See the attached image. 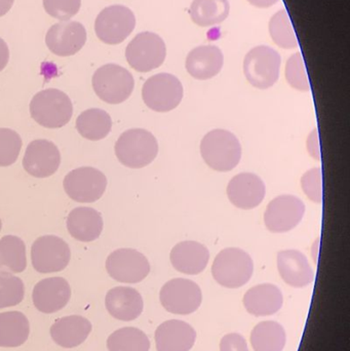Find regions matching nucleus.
Listing matches in <instances>:
<instances>
[{
  "instance_id": "nucleus-1",
  "label": "nucleus",
  "mask_w": 350,
  "mask_h": 351,
  "mask_svg": "<svg viewBox=\"0 0 350 351\" xmlns=\"http://www.w3.org/2000/svg\"><path fill=\"white\" fill-rule=\"evenodd\" d=\"M201 154L205 164L217 172H230L242 158V145L226 130H214L203 137Z\"/></svg>"
},
{
  "instance_id": "nucleus-2",
  "label": "nucleus",
  "mask_w": 350,
  "mask_h": 351,
  "mask_svg": "<svg viewBox=\"0 0 350 351\" xmlns=\"http://www.w3.org/2000/svg\"><path fill=\"white\" fill-rule=\"evenodd\" d=\"M30 114L41 127L60 129L69 123L73 106L67 94L57 88H47L33 97Z\"/></svg>"
},
{
  "instance_id": "nucleus-3",
  "label": "nucleus",
  "mask_w": 350,
  "mask_h": 351,
  "mask_svg": "<svg viewBox=\"0 0 350 351\" xmlns=\"http://www.w3.org/2000/svg\"><path fill=\"white\" fill-rule=\"evenodd\" d=\"M158 143L150 132L132 129L121 134L115 143V154L121 164L131 169H141L155 160Z\"/></svg>"
},
{
  "instance_id": "nucleus-4",
  "label": "nucleus",
  "mask_w": 350,
  "mask_h": 351,
  "mask_svg": "<svg viewBox=\"0 0 350 351\" xmlns=\"http://www.w3.org/2000/svg\"><path fill=\"white\" fill-rule=\"evenodd\" d=\"M253 272L252 258L238 247H229L220 252L212 266V274L216 282L228 289L245 286L252 278Z\"/></svg>"
},
{
  "instance_id": "nucleus-5",
  "label": "nucleus",
  "mask_w": 350,
  "mask_h": 351,
  "mask_svg": "<svg viewBox=\"0 0 350 351\" xmlns=\"http://www.w3.org/2000/svg\"><path fill=\"white\" fill-rule=\"evenodd\" d=\"M92 88L97 96L104 102L121 104L131 97L135 80L125 68L116 64H107L95 72Z\"/></svg>"
},
{
  "instance_id": "nucleus-6",
  "label": "nucleus",
  "mask_w": 350,
  "mask_h": 351,
  "mask_svg": "<svg viewBox=\"0 0 350 351\" xmlns=\"http://www.w3.org/2000/svg\"><path fill=\"white\" fill-rule=\"evenodd\" d=\"M281 64V55L275 49L259 45L251 49L245 58V76L254 88L267 90L279 80Z\"/></svg>"
},
{
  "instance_id": "nucleus-7",
  "label": "nucleus",
  "mask_w": 350,
  "mask_h": 351,
  "mask_svg": "<svg viewBox=\"0 0 350 351\" xmlns=\"http://www.w3.org/2000/svg\"><path fill=\"white\" fill-rule=\"evenodd\" d=\"M184 95L182 84L175 75L160 73L146 80L142 98L148 108L156 112H168L179 106Z\"/></svg>"
},
{
  "instance_id": "nucleus-8",
  "label": "nucleus",
  "mask_w": 350,
  "mask_h": 351,
  "mask_svg": "<svg viewBox=\"0 0 350 351\" xmlns=\"http://www.w3.org/2000/svg\"><path fill=\"white\" fill-rule=\"evenodd\" d=\"M166 47L164 39L153 32L136 35L127 45L125 58L127 63L138 72H150L164 64Z\"/></svg>"
},
{
  "instance_id": "nucleus-9",
  "label": "nucleus",
  "mask_w": 350,
  "mask_h": 351,
  "mask_svg": "<svg viewBox=\"0 0 350 351\" xmlns=\"http://www.w3.org/2000/svg\"><path fill=\"white\" fill-rule=\"evenodd\" d=\"M136 27L134 12L125 5H111L97 16L95 31L97 37L107 45H119L133 32Z\"/></svg>"
},
{
  "instance_id": "nucleus-10",
  "label": "nucleus",
  "mask_w": 350,
  "mask_h": 351,
  "mask_svg": "<svg viewBox=\"0 0 350 351\" xmlns=\"http://www.w3.org/2000/svg\"><path fill=\"white\" fill-rule=\"evenodd\" d=\"M160 300L168 313L187 315L199 308L203 294L197 282L186 278H174L162 287Z\"/></svg>"
},
{
  "instance_id": "nucleus-11",
  "label": "nucleus",
  "mask_w": 350,
  "mask_h": 351,
  "mask_svg": "<svg viewBox=\"0 0 350 351\" xmlns=\"http://www.w3.org/2000/svg\"><path fill=\"white\" fill-rule=\"evenodd\" d=\"M70 258L69 245L55 235L38 237L31 247L33 267L40 274L62 271L67 267Z\"/></svg>"
},
{
  "instance_id": "nucleus-12",
  "label": "nucleus",
  "mask_w": 350,
  "mask_h": 351,
  "mask_svg": "<svg viewBox=\"0 0 350 351\" xmlns=\"http://www.w3.org/2000/svg\"><path fill=\"white\" fill-rule=\"evenodd\" d=\"M64 189L71 199L92 204L102 197L107 187L106 176L90 167L78 168L64 178Z\"/></svg>"
},
{
  "instance_id": "nucleus-13",
  "label": "nucleus",
  "mask_w": 350,
  "mask_h": 351,
  "mask_svg": "<svg viewBox=\"0 0 350 351\" xmlns=\"http://www.w3.org/2000/svg\"><path fill=\"white\" fill-rule=\"evenodd\" d=\"M106 269L113 280L125 284H138L147 278L150 264L147 258L133 249L112 252L106 260Z\"/></svg>"
},
{
  "instance_id": "nucleus-14",
  "label": "nucleus",
  "mask_w": 350,
  "mask_h": 351,
  "mask_svg": "<svg viewBox=\"0 0 350 351\" xmlns=\"http://www.w3.org/2000/svg\"><path fill=\"white\" fill-rule=\"evenodd\" d=\"M305 213V204L294 195H281L271 200L264 214L267 229L273 233H284L295 228Z\"/></svg>"
},
{
  "instance_id": "nucleus-15",
  "label": "nucleus",
  "mask_w": 350,
  "mask_h": 351,
  "mask_svg": "<svg viewBox=\"0 0 350 351\" xmlns=\"http://www.w3.org/2000/svg\"><path fill=\"white\" fill-rule=\"evenodd\" d=\"M86 41V28L75 21H64L53 25L45 36L49 51L59 57L75 55L84 47Z\"/></svg>"
},
{
  "instance_id": "nucleus-16",
  "label": "nucleus",
  "mask_w": 350,
  "mask_h": 351,
  "mask_svg": "<svg viewBox=\"0 0 350 351\" xmlns=\"http://www.w3.org/2000/svg\"><path fill=\"white\" fill-rule=\"evenodd\" d=\"M61 165V154L49 140H35L29 144L23 158V167L35 178H47L55 174Z\"/></svg>"
},
{
  "instance_id": "nucleus-17",
  "label": "nucleus",
  "mask_w": 350,
  "mask_h": 351,
  "mask_svg": "<svg viewBox=\"0 0 350 351\" xmlns=\"http://www.w3.org/2000/svg\"><path fill=\"white\" fill-rule=\"evenodd\" d=\"M266 193L264 182L252 173H242L230 180L227 196L236 208L252 210L263 202Z\"/></svg>"
},
{
  "instance_id": "nucleus-18",
  "label": "nucleus",
  "mask_w": 350,
  "mask_h": 351,
  "mask_svg": "<svg viewBox=\"0 0 350 351\" xmlns=\"http://www.w3.org/2000/svg\"><path fill=\"white\" fill-rule=\"evenodd\" d=\"M71 289L63 278H45L37 282L32 293L34 306L43 313H55L67 305Z\"/></svg>"
},
{
  "instance_id": "nucleus-19",
  "label": "nucleus",
  "mask_w": 350,
  "mask_h": 351,
  "mask_svg": "<svg viewBox=\"0 0 350 351\" xmlns=\"http://www.w3.org/2000/svg\"><path fill=\"white\" fill-rule=\"evenodd\" d=\"M277 269L284 282L293 288H304L314 280V272L308 258L297 250L279 252Z\"/></svg>"
},
{
  "instance_id": "nucleus-20",
  "label": "nucleus",
  "mask_w": 350,
  "mask_h": 351,
  "mask_svg": "<svg viewBox=\"0 0 350 351\" xmlns=\"http://www.w3.org/2000/svg\"><path fill=\"white\" fill-rule=\"evenodd\" d=\"M197 332L185 322L172 319L158 326L155 331L158 351H189L195 346Z\"/></svg>"
},
{
  "instance_id": "nucleus-21",
  "label": "nucleus",
  "mask_w": 350,
  "mask_h": 351,
  "mask_svg": "<svg viewBox=\"0 0 350 351\" xmlns=\"http://www.w3.org/2000/svg\"><path fill=\"white\" fill-rule=\"evenodd\" d=\"M223 64V53L216 45L195 47L188 53L185 62L187 72L199 80L215 77L221 71Z\"/></svg>"
},
{
  "instance_id": "nucleus-22",
  "label": "nucleus",
  "mask_w": 350,
  "mask_h": 351,
  "mask_svg": "<svg viewBox=\"0 0 350 351\" xmlns=\"http://www.w3.org/2000/svg\"><path fill=\"white\" fill-rule=\"evenodd\" d=\"M105 305L110 315L123 322H131L138 319L144 308L141 294L129 287L111 289L107 293Z\"/></svg>"
},
{
  "instance_id": "nucleus-23",
  "label": "nucleus",
  "mask_w": 350,
  "mask_h": 351,
  "mask_svg": "<svg viewBox=\"0 0 350 351\" xmlns=\"http://www.w3.org/2000/svg\"><path fill=\"white\" fill-rule=\"evenodd\" d=\"M171 262L175 269L189 276L201 274L209 263V250L197 241H182L173 247Z\"/></svg>"
},
{
  "instance_id": "nucleus-24",
  "label": "nucleus",
  "mask_w": 350,
  "mask_h": 351,
  "mask_svg": "<svg viewBox=\"0 0 350 351\" xmlns=\"http://www.w3.org/2000/svg\"><path fill=\"white\" fill-rule=\"evenodd\" d=\"M282 291L275 285L262 284L253 287L244 297L247 311L255 317L275 315L283 307Z\"/></svg>"
},
{
  "instance_id": "nucleus-25",
  "label": "nucleus",
  "mask_w": 350,
  "mask_h": 351,
  "mask_svg": "<svg viewBox=\"0 0 350 351\" xmlns=\"http://www.w3.org/2000/svg\"><path fill=\"white\" fill-rule=\"evenodd\" d=\"M90 332L92 324L80 315L62 317L51 328L53 341L64 348H74L84 343Z\"/></svg>"
},
{
  "instance_id": "nucleus-26",
  "label": "nucleus",
  "mask_w": 350,
  "mask_h": 351,
  "mask_svg": "<svg viewBox=\"0 0 350 351\" xmlns=\"http://www.w3.org/2000/svg\"><path fill=\"white\" fill-rule=\"evenodd\" d=\"M67 229L73 239L90 243L99 239L103 230V219L98 210L79 206L70 212Z\"/></svg>"
},
{
  "instance_id": "nucleus-27",
  "label": "nucleus",
  "mask_w": 350,
  "mask_h": 351,
  "mask_svg": "<svg viewBox=\"0 0 350 351\" xmlns=\"http://www.w3.org/2000/svg\"><path fill=\"white\" fill-rule=\"evenodd\" d=\"M30 326L20 311L0 313V348H18L27 341Z\"/></svg>"
},
{
  "instance_id": "nucleus-28",
  "label": "nucleus",
  "mask_w": 350,
  "mask_h": 351,
  "mask_svg": "<svg viewBox=\"0 0 350 351\" xmlns=\"http://www.w3.org/2000/svg\"><path fill=\"white\" fill-rule=\"evenodd\" d=\"M230 12L228 0H193L189 14L199 27H211L224 22Z\"/></svg>"
},
{
  "instance_id": "nucleus-29",
  "label": "nucleus",
  "mask_w": 350,
  "mask_h": 351,
  "mask_svg": "<svg viewBox=\"0 0 350 351\" xmlns=\"http://www.w3.org/2000/svg\"><path fill=\"white\" fill-rule=\"evenodd\" d=\"M112 121L110 115L102 109L92 108L80 113L76 119L78 133L90 141L104 139L110 133Z\"/></svg>"
},
{
  "instance_id": "nucleus-30",
  "label": "nucleus",
  "mask_w": 350,
  "mask_h": 351,
  "mask_svg": "<svg viewBox=\"0 0 350 351\" xmlns=\"http://www.w3.org/2000/svg\"><path fill=\"white\" fill-rule=\"evenodd\" d=\"M27 267L26 245L14 235L0 239V272L21 274Z\"/></svg>"
},
{
  "instance_id": "nucleus-31",
  "label": "nucleus",
  "mask_w": 350,
  "mask_h": 351,
  "mask_svg": "<svg viewBox=\"0 0 350 351\" xmlns=\"http://www.w3.org/2000/svg\"><path fill=\"white\" fill-rule=\"evenodd\" d=\"M286 340L285 329L277 322H262L251 334V344L254 351H283Z\"/></svg>"
},
{
  "instance_id": "nucleus-32",
  "label": "nucleus",
  "mask_w": 350,
  "mask_h": 351,
  "mask_svg": "<svg viewBox=\"0 0 350 351\" xmlns=\"http://www.w3.org/2000/svg\"><path fill=\"white\" fill-rule=\"evenodd\" d=\"M107 348L109 351H149L150 341L141 330L127 327L109 336Z\"/></svg>"
},
{
  "instance_id": "nucleus-33",
  "label": "nucleus",
  "mask_w": 350,
  "mask_h": 351,
  "mask_svg": "<svg viewBox=\"0 0 350 351\" xmlns=\"http://www.w3.org/2000/svg\"><path fill=\"white\" fill-rule=\"evenodd\" d=\"M269 33L273 43L282 49L298 47L297 36L287 10H281L273 14L269 22Z\"/></svg>"
},
{
  "instance_id": "nucleus-34",
  "label": "nucleus",
  "mask_w": 350,
  "mask_h": 351,
  "mask_svg": "<svg viewBox=\"0 0 350 351\" xmlns=\"http://www.w3.org/2000/svg\"><path fill=\"white\" fill-rule=\"evenodd\" d=\"M24 282L8 272H0V309L16 306L24 299Z\"/></svg>"
},
{
  "instance_id": "nucleus-35",
  "label": "nucleus",
  "mask_w": 350,
  "mask_h": 351,
  "mask_svg": "<svg viewBox=\"0 0 350 351\" xmlns=\"http://www.w3.org/2000/svg\"><path fill=\"white\" fill-rule=\"evenodd\" d=\"M286 78L290 86L301 92L310 90V82L301 53L292 55L286 65Z\"/></svg>"
},
{
  "instance_id": "nucleus-36",
  "label": "nucleus",
  "mask_w": 350,
  "mask_h": 351,
  "mask_svg": "<svg viewBox=\"0 0 350 351\" xmlns=\"http://www.w3.org/2000/svg\"><path fill=\"white\" fill-rule=\"evenodd\" d=\"M22 139L16 132L0 129V167H10L18 160Z\"/></svg>"
},
{
  "instance_id": "nucleus-37",
  "label": "nucleus",
  "mask_w": 350,
  "mask_h": 351,
  "mask_svg": "<svg viewBox=\"0 0 350 351\" xmlns=\"http://www.w3.org/2000/svg\"><path fill=\"white\" fill-rule=\"evenodd\" d=\"M82 0H43L45 12L61 21H68L79 12Z\"/></svg>"
},
{
  "instance_id": "nucleus-38",
  "label": "nucleus",
  "mask_w": 350,
  "mask_h": 351,
  "mask_svg": "<svg viewBox=\"0 0 350 351\" xmlns=\"http://www.w3.org/2000/svg\"><path fill=\"white\" fill-rule=\"evenodd\" d=\"M303 191L310 199L321 204L323 200V176L321 168H314L306 172L301 179Z\"/></svg>"
},
{
  "instance_id": "nucleus-39",
  "label": "nucleus",
  "mask_w": 350,
  "mask_h": 351,
  "mask_svg": "<svg viewBox=\"0 0 350 351\" xmlns=\"http://www.w3.org/2000/svg\"><path fill=\"white\" fill-rule=\"evenodd\" d=\"M220 351H249L248 344L240 334H227L220 342Z\"/></svg>"
},
{
  "instance_id": "nucleus-40",
  "label": "nucleus",
  "mask_w": 350,
  "mask_h": 351,
  "mask_svg": "<svg viewBox=\"0 0 350 351\" xmlns=\"http://www.w3.org/2000/svg\"><path fill=\"white\" fill-rule=\"evenodd\" d=\"M308 152L316 160H320V145H318V134L316 130L312 132L308 138Z\"/></svg>"
},
{
  "instance_id": "nucleus-41",
  "label": "nucleus",
  "mask_w": 350,
  "mask_h": 351,
  "mask_svg": "<svg viewBox=\"0 0 350 351\" xmlns=\"http://www.w3.org/2000/svg\"><path fill=\"white\" fill-rule=\"evenodd\" d=\"M10 61V49L3 39L0 38V72L6 67Z\"/></svg>"
},
{
  "instance_id": "nucleus-42",
  "label": "nucleus",
  "mask_w": 350,
  "mask_h": 351,
  "mask_svg": "<svg viewBox=\"0 0 350 351\" xmlns=\"http://www.w3.org/2000/svg\"><path fill=\"white\" fill-rule=\"evenodd\" d=\"M252 5L259 8H267L275 5L279 0H248Z\"/></svg>"
},
{
  "instance_id": "nucleus-43",
  "label": "nucleus",
  "mask_w": 350,
  "mask_h": 351,
  "mask_svg": "<svg viewBox=\"0 0 350 351\" xmlns=\"http://www.w3.org/2000/svg\"><path fill=\"white\" fill-rule=\"evenodd\" d=\"M14 1V0H0V18L10 12Z\"/></svg>"
},
{
  "instance_id": "nucleus-44",
  "label": "nucleus",
  "mask_w": 350,
  "mask_h": 351,
  "mask_svg": "<svg viewBox=\"0 0 350 351\" xmlns=\"http://www.w3.org/2000/svg\"><path fill=\"white\" fill-rule=\"evenodd\" d=\"M1 228H2V223H1V220H0V230H1Z\"/></svg>"
}]
</instances>
